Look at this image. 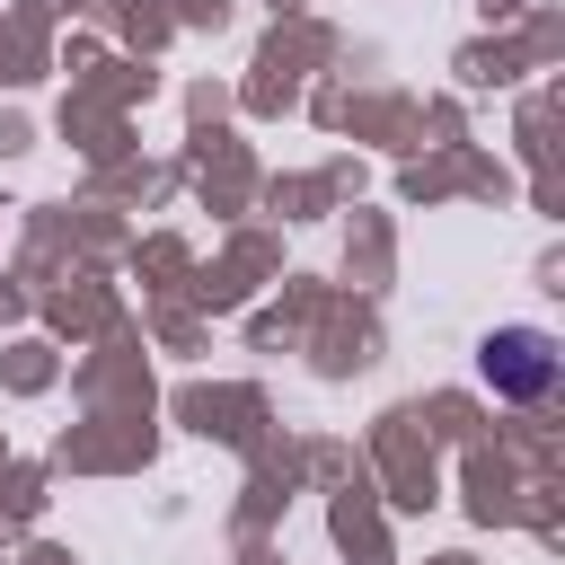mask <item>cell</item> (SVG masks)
<instances>
[{"label":"cell","mask_w":565,"mask_h":565,"mask_svg":"<svg viewBox=\"0 0 565 565\" xmlns=\"http://www.w3.org/2000/svg\"><path fill=\"white\" fill-rule=\"evenodd\" d=\"M477 362H486L494 397H547V388H556V371H565V353H556V335H547V327H494Z\"/></svg>","instance_id":"obj_1"}]
</instances>
